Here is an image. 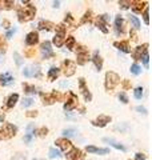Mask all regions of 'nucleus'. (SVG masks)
<instances>
[{"label": "nucleus", "mask_w": 152, "mask_h": 160, "mask_svg": "<svg viewBox=\"0 0 152 160\" xmlns=\"http://www.w3.org/2000/svg\"><path fill=\"white\" fill-rule=\"evenodd\" d=\"M49 155V159H59V158H62V153H60V151L59 149H56V148H49V152H48Z\"/></svg>", "instance_id": "c85d7f7f"}, {"label": "nucleus", "mask_w": 152, "mask_h": 160, "mask_svg": "<svg viewBox=\"0 0 152 160\" xmlns=\"http://www.w3.org/2000/svg\"><path fill=\"white\" fill-rule=\"evenodd\" d=\"M147 47H148V44H143V46H139L135 48V52L132 53V56L135 60H141V58H143V55L145 51H148L147 49Z\"/></svg>", "instance_id": "6ab92c4d"}, {"label": "nucleus", "mask_w": 152, "mask_h": 160, "mask_svg": "<svg viewBox=\"0 0 152 160\" xmlns=\"http://www.w3.org/2000/svg\"><path fill=\"white\" fill-rule=\"evenodd\" d=\"M59 75H60V68H58V67L49 68V71H48V79L51 80V82L56 80L59 78Z\"/></svg>", "instance_id": "b1692460"}, {"label": "nucleus", "mask_w": 152, "mask_h": 160, "mask_svg": "<svg viewBox=\"0 0 152 160\" xmlns=\"http://www.w3.org/2000/svg\"><path fill=\"white\" fill-rule=\"evenodd\" d=\"M23 89H24V92L28 93V95H35V93L38 92L36 88H35V86H32V84H28V83H24L23 84Z\"/></svg>", "instance_id": "bb28decb"}, {"label": "nucleus", "mask_w": 152, "mask_h": 160, "mask_svg": "<svg viewBox=\"0 0 152 160\" xmlns=\"http://www.w3.org/2000/svg\"><path fill=\"white\" fill-rule=\"evenodd\" d=\"M15 32H16V28H11V29H8V32L6 33V38H7V39H9L11 36H13V33H15Z\"/></svg>", "instance_id": "c03bdc74"}, {"label": "nucleus", "mask_w": 152, "mask_h": 160, "mask_svg": "<svg viewBox=\"0 0 152 160\" xmlns=\"http://www.w3.org/2000/svg\"><path fill=\"white\" fill-rule=\"evenodd\" d=\"M143 18H144V22H145V24H148V23H149V19H148V6H147V7L144 8Z\"/></svg>", "instance_id": "37998d69"}, {"label": "nucleus", "mask_w": 152, "mask_h": 160, "mask_svg": "<svg viewBox=\"0 0 152 160\" xmlns=\"http://www.w3.org/2000/svg\"><path fill=\"white\" fill-rule=\"evenodd\" d=\"M75 69H76V63L72 62V60H64L63 63V73L65 75L67 78L72 76L75 73Z\"/></svg>", "instance_id": "0eeeda50"}, {"label": "nucleus", "mask_w": 152, "mask_h": 160, "mask_svg": "<svg viewBox=\"0 0 152 160\" xmlns=\"http://www.w3.org/2000/svg\"><path fill=\"white\" fill-rule=\"evenodd\" d=\"M76 107H78V96L73 92H69V100H67V103L64 104V111H72Z\"/></svg>", "instance_id": "f8f14e48"}, {"label": "nucleus", "mask_w": 152, "mask_h": 160, "mask_svg": "<svg viewBox=\"0 0 152 160\" xmlns=\"http://www.w3.org/2000/svg\"><path fill=\"white\" fill-rule=\"evenodd\" d=\"M115 29H116V33L118 35H123L125 32V29H124V19L121 16H116V19H115Z\"/></svg>", "instance_id": "f3484780"}, {"label": "nucleus", "mask_w": 152, "mask_h": 160, "mask_svg": "<svg viewBox=\"0 0 152 160\" xmlns=\"http://www.w3.org/2000/svg\"><path fill=\"white\" fill-rule=\"evenodd\" d=\"M85 149H87V152H89V153H98V155H105L109 152L108 148H98L95 146H88Z\"/></svg>", "instance_id": "412c9836"}, {"label": "nucleus", "mask_w": 152, "mask_h": 160, "mask_svg": "<svg viewBox=\"0 0 152 160\" xmlns=\"http://www.w3.org/2000/svg\"><path fill=\"white\" fill-rule=\"evenodd\" d=\"M6 43H4V39L2 38V36H0V52H2V53H4V52H6Z\"/></svg>", "instance_id": "a19ab883"}, {"label": "nucleus", "mask_w": 152, "mask_h": 160, "mask_svg": "<svg viewBox=\"0 0 152 160\" xmlns=\"http://www.w3.org/2000/svg\"><path fill=\"white\" fill-rule=\"evenodd\" d=\"M76 63L79 64V66H84L85 63L91 60L89 58V53H88V48L84 47V46H79L78 49H76Z\"/></svg>", "instance_id": "20e7f679"}, {"label": "nucleus", "mask_w": 152, "mask_h": 160, "mask_svg": "<svg viewBox=\"0 0 152 160\" xmlns=\"http://www.w3.org/2000/svg\"><path fill=\"white\" fill-rule=\"evenodd\" d=\"M65 24L62 23L59 24V26H56V33H55V38H53V44L56 46L58 48L62 47L64 44V40H65Z\"/></svg>", "instance_id": "7ed1b4c3"}, {"label": "nucleus", "mask_w": 152, "mask_h": 160, "mask_svg": "<svg viewBox=\"0 0 152 160\" xmlns=\"http://www.w3.org/2000/svg\"><path fill=\"white\" fill-rule=\"evenodd\" d=\"M119 6L124 9H128L131 8V2H119Z\"/></svg>", "instance_id": "79ce46f5"}, {"label": "nucleus", "mask_w": 152, "mask_h": 160, "mask_svg": "<svg viewBox=\"0 0 152 160\" xmlns=\"http://www.w3.org/2000/svg\"><path fill=\"white\" fill-rule=\"evenodd\" d=\"M55 144L62 149V151H69L71 148H72L73 146H72V143L69 142L68 139H65V138H60V139H58L56 142H55Z\"/></svg>", "instance_id": "ddd939ff"}, {"label": "nucleus", "mask_w": 152, "mask_h": 160, "mask_svg": "<svg viewBox=\"0 0 152 160\" xmlns=\"http://www.w3.org/2000/svg\"><path fill=\"white\" fill-rule=\"evenodd\" d=\"M32 138H33V136H32L31 133H27V135H25V136H24V139H23V140H24V143H31Z\"/></svg>", "instance_id": "49530a36"}, {"label": "nucleus", "mask_w": 152, "mask_h": 160, "mask_svg": "<svg viewBox=\"0 0 152 160\" xmlns=\"http://www.w3.org/2000/svg\"><path fill=\"white\" fill-rule=\"evenodd\" d=\"M0 63H4V59H3L2 55H0Z\"/></svg>", "instance_id": "4d7b16f0"}, {"label": "nucleus", "mask_w": 152, "mask_h": 160, "mask_svg": "<svg viewBox=\"0 0 152 160\" xmlns=\"http://www.w3.org/2000/svg\"><path fill=\"white\" fill-rule=\"evenodd\" d=\"M3 4H6V8H7V9L13 8V2H7V0H4Z\"/></svg>", "instance_id": "de8ad7c7"}, {"label": "nucleus", "mask_w": 152, "mask_h": 160, "mask_svg": "<svg viewBox=\"0 0 152 160\" xmlns=\"http://www.w3.org/2000/svg\"><path fill=\"white\" fill-rule=\"evenodd\" d=\"M131 72H132L135 76H138V75H140V72H141V67L138 63H134L132 66H131Z\"/></svg>", "instance_id": "2f4dec72"}, {"label": "nucleus", "mask_w": 152, "mask_h": 160, "mask_svg": "<svg viewBox=\"0 0 152 160\" xmlns=\"http://www.w3.org/2000/svg\"><path fill=\"white\" fill-rule=\"evenodd\" d=\"M114 46L119 49V51L124 52V53H129L131 52V47H129V43L127 40H121V42H116Z\"/></svg>", "instance_id": "a211bd4d"}, {"label": "nucleus", "mask_w": 152, "mask_h": 160, "mask_svg": "<svg viewBox=\"0 0 152 160\" xmlns=\"http://www.w3.org/2000/svg\"><path fill=\"white\" fill-rule=\"evenodd\" d=\"M141 60H143V64L145 68H148V63H149V55H148V51H145L143 58H141Z\"/></svg>", "instance_id": "4c0bfd02"}, {"label": "nucleus", "mask_w": 152, "mask_h": 160, "mask_svg": "<svg viewBox=\"0 0 152 160\" xmlns=\"http://www.w3.org/2000/svg\"><path fill=\"white\" fill-rule=\"evenodd\" d=\"M32 160H38V159H32Z\"/></svg>", "instance_id": "13d9d810"}, {"label": "nucleus", "mask_w": 152, "mask_h": 160, "mask_svg": "<svg viewBox=\"0 0 152 160\" xmlns=\"http://www.w3.org/2000/svg\"><path fill=\"white\" fill-rule=\"evenodd\" d=\"M96 27H98L99 29L103 33H108V28H107V23H104L103 20H100V19H98L96 20Z\"/></svg>", "instance_id": "cd10ccee"}, {"label": "nucleus", "mask_w": 152, "mask_h": 160, "mask_svg": "<svg viewBox=\"0 0 152 160\" xmlns=\"http://www.w3.org/2000/svg\"><path fill=\"white\" fill-rule=\"evenodd\" d=\"M25 116L27 118H36L38 116V111H28L25 113Z\"/></svg>", "instance_id": "a18cd8bd"}, {"label": "nucleus", "mask_w": 152, "mask_h": 160, "mask_svg": "<svg viewBox=\"0 0 152 160\" xmlns=\"http://www.w3.org/2000/svg\"><path fill=\"white\" fill-rule=\"evenodd\" d=\"M118 98H119V100H120V102L123 103V104H127V103H128V96L125 95V92H120V93L118 95Z\"/></svg>", "instance_id": "58836bf2"}, {"label": "nucleus", "mask_w": 152, "mask_h": 160, "mask_svg": "<svg viewBox=\"0 0 152 160\" xmlns=\"http://www.w3.org/2000/svg\"><path fill=\"white\" fill-rule=\"evenodd\" d=\"M119 83H120V78H119V75L116 72L109 71V72L105 73V83H104V86H105V89H107V91H112V89L118 86Z\"/></svg>", "instance_id": "f03ea898"}, {"label": "nucleus", "mask_w": 152, "mask_h": 160, "mask_svg": "<svg viewBox=\"0 0 152 160\" xmlns=\"http://www.w3.org/2000/svg\"><path fill=\"white\" fill-rule=\"evenodd\" d=\"M18 100H19V95H18V93H12L11 96H9V98L7 99L6 107H7V108H13L15 106H16Z\"/></svg>", "instance_id": "5701e85b"}, {"label": "nucleus", "mask_w": 152, "mask_h": 160, "mask_svg": "<svg viewBox=\"0 0 152 160\" xmlns=\"http://www.w3.org/2000/svg\"><path fill=\"white\" fill-rule=\"evenodd\" d=\"M123 88H124V89L131 88V83L128 82V80H124V82H123Z\"/></svg>", "instance_id": "3c124183"}, {"label": "nucleus", "mask_w": 152, "mask_h": 160, "mask_svg": "<svg viewBox=\"0 0 152 160\" xmlns=\"http://www.w3.org/2000/svg\"><path fill=\"white\" fill-rule=\"evenodd\" d=\"M136 111L140 112V113H144V115H147V109H145L144 107H141V106H138V107H136Z\"/></svg>", "instance_id": "09e8293b"}, {"label": "nucleus", "mask_w": 152, "mask_h": 160, "mask_svg": "<svg viewBox=\"0 0 152 160\" xmlns=\"http://www.w3.org/2000/svg\"><path fill=\"white\" fill-rule=\"evenodd\" d=\"M42 95V99H43V104L44 106H49V104H53L55 102L51 98V95H45V93H40Z\"/></svg>", "instance_id": "c756f323"}, {"label": "nucleus", "mask_w": 152, "mask_h": 160, "mask_svg": "<svg viewBox=\"0 0 152 160\" xmlns=\"http://www.w3.org/2000/svg\"><path fill=\"white\" fill-rule=\"evenodd\" d=\"M3 27L4 28H9V22H8V20H3Z\"/></svg>", "instance_id": "864d4df0"}, {"label": "nucleus", "mask_w": 152, "mask_h": 160, "mask_svg": "<svg viewBox=\"0 0 152 160\" xmlns=\"http://www.w3.org/2000/svg\"><path fill=\"white\" fill-rule=\"evenodd\" d=\"M18 132V127L16 126H13V124H4L3 128L0 129V138H3V139H11L12 136H15Z\"/></svg>", "instance_id": "39448f33"}, {"label": "nucleus", "mask_w": 152, "mask_h": 160, "mask_svg": "<svg viewBox=\"0 0 152 160\" xmlns=\"http://www.w3.org/2000/svg\"><path fill=\"white\" fill-rule=\"evenodd\" d=\"M91 60H92V63L95 64L96 67V71H101V68H103V59H101L99 51H95L92 58H91Z\"/></svg>", "instance_id": "2eb2a0df"}, {"label": "nucleus", "mask_w": 152, "mask_h": 160, "mask_svg": "<svg viewBox=\"0 0 152 160\" xmlns=\"http://www.w3.org/2000/svg\"><path fill=\"white\" fill-rule=\"evenodd\" d=\"M143 87H138V88H135V91H134V96H135V99H138V100H140L141 98H143Z\"/></svg>", "instance_id": "72a5a7b5"}, {"label": "nucleus", "mask_w": 152, "mask_h": 160, "mask_svg": "<svg viewBox=\"0 0 152 160\" xmlns=\"http://www.w3.org/2000/svg\"><path fill=\"white\" fill-rule=\"evenodd\" d=\"M147 7V3H141V2H131V9L135 13H141L143 8Z\"/></svg>", "instance_id": "4be33fe9"}, {"label": "nucleus", "mask_w": 152, "mask_h": 160, "mask_svg": "<svg viewBox=\"0 0 152 160\" xmlns=\"http://www.w3.org/2000/svg\"><path fill=\"white\" fill-rule=\"evenodd\" d=\"M23 75L25 78H35L40 76V67L39 66H28L23 69Z\"/></svg>", "instance_id": "9d476101"}, {"label": "nucleus", "mask_w": 152, "mask_h": 160, "mask_svg": "<svg viewBox=\"0 0 152 160\" xmlns=\"http://www.w3.org/2000/svg\"><path fill=\"white\" fill-rule=\"evenodd\" d=\"M75 133H76L75 128H67V129H64V131H63V136L65 139H67V138H72V136H75Z\"/></svg>", "instance_id": "7c9ffc66"}, {"label": "nucleus", "mask_w": 152, "mask_h": 160, "mask_svg": "<svg viewBox=\"0 0 152 160\" xmlns=\"http://www.w3.org/2000/svg\"><path fill=\"white\" fill-rule=\"evenodd\" d=\"M91 15H92V12H91V11H87L84 13V18L82 19V24L87 23V22H91V19H92V18H91Z\"/></svg>", "instance_id": "ea45409f"}, {"label": "nucleus", "mask_w": 152, "mask_h": 160, "mask_svg": "<svg viewBox=\"0 0 152 160\" xmlns=\"http://www.w3.org/2000/svg\"><path fill=\"white\" fill-rule=\"evenodd\" d=\"M65 159H67V160H84V155H83V152L80 151L79 148L72 147L69 151H67Z\"/></svg>", "instance_id": "423d86ee"}, {"label": "nucleus", "mask_w": 152, "mask_h": 160, "mask_svg": "<svg viewBox=\"0 0 152 160\" xmlns=\"http://www.w3.org/2000/svg\"><path fill=\"white\" fill-rule=\"evenodd\" d=\"M4 119H6V115H4V112L0 111V123H3Z\"/></svg>", "instance_id": "5fc2aeb1"}, {"label": "nucleus", "mask_w": 152, "mask_h": 160, "mask_svg": "<svg viewBox=\"0 0 152 160\" xmlns=\"http://www.w3.org/2000/svg\"><path fill=\"white\" fill-rule=\"evenodd\" d=\"M13 59H15V63H16L18 67L23 66V59H22V56H20L19 52H13Z\"/></svg>", "instance_id": "f704fd0d"}, {"label": "nucleus", "mask_w": 152, "mask_h": 160, "mask_svg": "<svg viewBox=\"0 0 152 160\" xmlns=\"http://www.w3.org/2000/svg\"><path fill=\"white\" fill-rule=\"evenodd\" d=\"M64 43H65V47H67L69 51H72V49L75 48V44H76V40L73 36H68V38H65L64 40Z\"/></svg>", "instance_id": "a878e982"}, {"label": "nucleus", "mask_w": 152, "mask_h": 160, "mask_svg": "<svg viewBox=\"0 0 152 160\" xmlns=\"http://www.w3.org/2000/svg\"><path fill=\"white\" fill-rule=\"evenodd\" d=\"M131 36H132V40H138V35H136L134 29H131Z\"/></svg>", "instance_id": "603ef678"}, {"label": "nucleus", "mask_w": 152, "mask_h": 160, "mask_svg": "<svg viewBox=\"0 0 152 160\" xmlns=\"http://www.w3.org/2000/svg\"><path fill=\"white\" fill-rule=\"evenodd\" d=\"M40 51H42V56L43 59H49L53 56V51H52V44L51 42H44L40 46Z\"/></svg>", "instance_id": "1a4fd4ad"}, {"label": "nucleus", "mask_w": 152, "mask_h": 160, "mask_svg": "<svg viewBox=\"0 0 152 160\" xmlns=\"http://www.w3.org/2000/svg\"><path fill=\"white\" fill-rule=\"evenodd\" d=\"M60 7V2H53V8H59Z\"/></svg>", "instance_id": "6e6d98bb"}, {"label": "nucleus", "mask_w": 152, "mask_h": 160, "mask_svg": "<svg viewBox=\"0 0 152 160\" xmlns=\"http://www.w3.org/2000/svg\"><path fill=\"white\" fill-rule=\"evenodd\" d=\"M111 116H107V115H99L96 119H94L92 122V126H95V127H100V128H103V127H105L108 123H111Z\"/></svg>", "instance_id": "6e6552de"}, {"label": "nucleus", "mask_w": 152, "mask_h": 160, "mask_svg": "<svg viewBox=\"0 0 152 160\" xmlns=\"http://www.w3.org/2000/svg\"><path fill=\"white\" fill-rule=\"evenodd\" d=\"M135 160H145V156L143 153H136L135 155Z\"/></svg>", "instance_id": "8fccbe9b"}, {"label": "nucleus", "mask_w": 152, "mask_h": 160, "mask_svg": "<svg viewBox=\"0 0 152 160\" xmlns=\"http://www.w3.org/2000/svg\"><path fill=\"white\" fill-rule=\"evenodd\" d=\"M13 84V78L11 73H2L0 75V86L3 87H9Z\"/></svg>", "instance_id": "4468645a"}, {"label": "nucleus", "mask_w": 152, "mask_h": 160, "mask_svg": "<svg viewBox=\"0 0 152 160\" xmlns=\"http://www.w3.org/2000/svg\"><path fill=\"white\" fill-rule=\"evenodd\" d=\"M47 133H48V128H45V127H42L40 129H36V131H35V135H38L40 138H44Z\"/></svg>", "instance_id": "c9c22d12"}, {"label": "nucleus", "mask_w": 152, "mask_h": 160, "mask_svg": "<svg viewBox=\"0 0 152 160\" xmlns=\"http://www.w3.org/2000/svg\"><path fill=\"white\" fill-rule=\"evenodd\" d=\"M79 88H80V91H82V93H83L85 102H91V100H92V95H91L89 89L87 88V86H85V79L84 78L79 79Z\"/></svg>", "instance_id": "9b49d317"}, {"label": "nucleus", "mask_w": 152, "mask_h": 160, "mask_svg": "<svg viewBox=\"0 0 152 160\" xmlns=\"http://www.w3.org/2000/svg\"><path fill=\"white\" fill-rule=\"evenodd\" d=\"M55 27L53 23L51 22H44V20H40L39 22V29H47V31H51Z\"/></svg>", "instance_id": "393cba45"}, {"label": "nucleus", "mask_w": 152, "mask_h": 160, "mask_svg": "<svg viewBox=\"0 0 152 160\" xmlns=\"http://www.w3.org/2000/svg\"><path fill=\"white\" fill-rule=\"evenodd\" d=\"M33 104V99L32 98H25L23 102H22V106L24 107V108H27V107H31Z\"/></svg>", "instance_id": "e433bc0d"}, {"label": "nucleus", "mask_w": 152, "mask_h": 160, "mask_svg": "<svg viewBox=\"0 0 152 160\" xmlns=\"http://www.w3.org/2000/svg\"><path fill=\"white\" fill-rule=\"evenodd\" d=\"M103 142H104V143H107V144H109L111 147H114V148H116V149H119V151H123V152H125V151H127V148L123 146V144L118 143V142H116V140H114V139L104 138V139H103Z\"/></svg>", "instance_id": "aec40b11"}, {"label": "nucleus", "mask_w": 152, "mask_h": 160, "mask_svg": "<svg viewBox=\"0 0 152 160\" xmlns=\"http://www.w3.org/2000/svg\"><path fill=\"white\" fill-rule=\"evenodd\" d=\"M36 15V8H35L31 3H28L27 6H24L22 8H19L18 11V19L20 23H25V22H29L32 20Z\"/></svg>", "instance_id": "f257e3e1"}, {"label": "nucleus", "mask_w": 152, "mask_h": 160, "mask_svg": "<svg viewBox=\"0 0 152 160\" xmlns=\"http://www.w3.org/2000/svg\"><path fill=\"white\" fill-rule=\"evenodd\" d=\"M129 20H131V23L134 24V27H135V29H139L140 28V20L135 16V15H131L129 16Z\"/></svg>", "instance_id": "473e14b6"}, {"label": "nucleus", "mask_w": 152, "mask_h": 160, "mask_svg": "<svg viewBox=\"0 0 152 160\" xmlns=\"http://www.w3.org/2000/svg\"><path fill=\"white\" fill-rule=\"evenodd\" d=\"M38 42H39V33L36 31L29 32L27 36H25V44H27V46H35Z\"/></svg>", "instance_id": "dca6fc26"}]
</instances>
